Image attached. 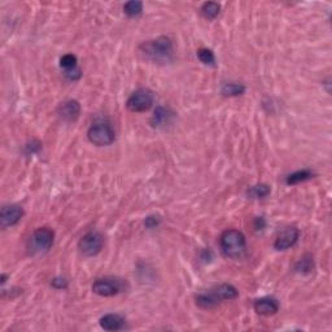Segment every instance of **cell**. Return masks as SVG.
Wrapping results in <instances>:
<instances>
[{
  "label": "cell",
  "instance_id": "cell-1",
  "mask_svg": "<svg viewBox=\"0 0 332 332\" xmlns=\"http://www.w3.org/2000/svg\"><path fill=\"white\" fill-rule=\"evenodd\" d=\"M139 51L144 57L158 64H168L173 60V43L168 37L144 42L139 46Z\"/></svg>",
  "mask_w": 332,
  "mask_h": 332
},
{
  "label": "cell",
  "instance_id": "cell-2",
  "mask_svg": "<svg viewBox=\"0 0 332 332\" xmlns=\"http://www.w3.org/2000/svg\"><path fill=\"white\" fill-rule=\"evenodd\" d=\"M239 296V292L233 285H219L206 293H200L196 296V305L201 309L216 308L219 302L234 300Z\"/></svg>",
  "mask_w": 332,
  "mask_h": 332
},
{
  "label": "cell",
  "instance_id": "cell-3",
  "mask_svg": "<svg viewBox=\"0 0 332 332\" xmlns=\"http://www.w3.org/2000/svg\"><path fill=\"white\" fill-rule=\"evenodd\" d=\"M219 245H221L223 254L229 258H234V260H239L247 252V240H245L244 234L234 229L226 230L221 235Z\"/></svg>",
  "mask_w": 332,
  "mask_h": 332
},
{
  "label": "cell",
  "instance_id": "cell-4",
  "mask_svg": "<svg viewBox=\"0 0 332 332\" xmlns=\"http://www.w3.org/2000/svg\"><path fill=\"white\" fill-rule=\"evenodd\" d=\"M53 239H55V233L51 229L41 227V229L35 230L33 235L30 237V239H29V254L35 256V254H42L48 252L53 245Z\"/></svg>",
  "mask_w": 332,
  "mask_h": 332
},
{
  "label": "cell",
  "instance_id": "cell-5",
  "mask_svg": "<svg viewBox=\"0 0 332 332\" xmlns=\"http://www.w3.org/2000/svg\"><path fill=\"white\" fill-rule=\"evenodd\" d=\"M87 138L91 143L97 147H104V145H110L113 143L116 139V133L108 122L99 121V122L91 125L87 131Z\"/></svg>",
  "mask_w": 332,
  "mask_h": 332
},
{
  "label": "cell",
  "instance_id": "cell-6",
  "mask_svg": "<svg viewBox=\"0 0 332 332\" xmlns=\"http://www.w3.org/2000/svg\"><path fill=\"white\" fill-rule=\"evenodd\" d=\"M153 93L148 89H139L135 93L131 94V96L127 99V108L131 112L141 113L145 112L153 105Z\"/></svg>",
  "mask_w": 332,
  "mask_h": 332
},
{
  "label": "cell",
  "instance_id": "cell-7",
  "mask_svg": "<svg viewBox=\"0 0 332 332\" xmlns=\"http://www.w3.org/2000/svg\"><path fill=\"white\" fill-rule=\"evenodd\" d=\"M104 239L97 231H90L83 237L79 240L78 248L85 256L94 257L100 253V250L103 249Z\"/></svg>",
  "mask_w": 332,
  "mask_h": 332
},
{
  "label": "cell",
  "instance_id": "cell-8",
  "mask_svg": "<svg viewBox=\"0 0 332 332\" xmlns=\"http://www.w3.org/2000/svg\"><path fill=\"white\" fill-rule=\"evenodd\" d=\"M93 291L94 293L103 296V297H110V296L118 294L122 291V283L117 279H112V278L97 279L96 282H94Z\"/></svg>",
  "mask_w": 332,
  "mask_h": 332
},
{
  "label": "cell",
  "instance_id": "cell-9",
  "mask_svg": "<svg viewBox=\"0 0 332 332\" xmlns=\"http://www.w3.org/2000/svg\"><path fill=\"white\" fill-rule=\"evenodd\" d=\"M298 237H300V231H298L297 227H285V230H282L281 233L278 234L274 248L277 250H285L288 248L293 247L294 244L297 243Z\"/></svg>",
  "mask_w": 332,
  "mask_h": 332
},
{
  "label": "cell",
  "instance_id": "cell-10",
  "mask_svg": "<svg viewBox=\"0 0 332 332\" xmlns=\"http://www.w3.org/2000/svg\"><path fill=\"white\" fill-rule=\"evenodd\" d=\"M24 216V209L20 205L12 204V205H5L1 209L0 213V223L3 229L12 227L20 222V219Z\"/></svg>",
  "mask_w": 332,
  "mask_h": 332
},
{
  "label": "cell",
  "instance_id": "cell-11",
  "mask_svg": "<svg viewBox=\"0 0 332 332\" xmlns=\"http://www.w3.org/2000/svg\"><path fill=\"white\" fill-rule=\"evenodd\" d=\"M57 113L64 121L72 122V121H76L81 114V105L77 100H68L60 105Z\"/></svg>",
  "mask_w": 332,
  "mask_h": 332
},
{
  "label": "cell",
  "instance_id": "cell-12",
  "mask_svg": "<svg viewBox=\"0 0 332 332\" xmlns=\"http://www.w3.org/2000/svg\"><path fill=\"white\" fill-rule=\"evenodd\" d=\"M254 310L257 312V314L270 317V315L277 314L279 310V304L273 297H262L254 302Z\"/></svg>",
  "mask_w": 332,
  "mask_h": 332
},
{
  "label": "cell",
  "instance_id": "cell-13",
  "mask_svg": "<svg viewBox=\"0 0 332 332\" xmlns=\"http://www.w3.org/2000/svg\"><path fill=\"white\" fill-rule=\"evenodd\" d=\"M100 326L105 331H120L124 329L125 319L120 314H105L100 318Z\"/></svg>",
  "mask_w": 332,
  "mask_h": 332
},
{
  "label": "cell",
  "instance_id": "cell-14",
  "mask_svg": "<svg viewBox=\"0 0 332 332\" xmlns=\"http://www.w3.org/2000/svg\"><path fill=\"white\" fill-rule=\"evenodd\" d=\"M173 117V113L170 110L164 108V106H158L157 109L154 110V114L152 117V125L153 126H165L166 124H169Z\"/></svg>",
  "mask_w": 332,
  "mask_h": 332
},
{
  "label": "cell",
  "instance_id": "cell-15",
  "mask_svg": "<svg viewBox=\"0 0 332 332\" xmlns=\"http://www.w3.org/2000/svg\"><path fill=\"white\" fill-rule=\"evenodd\" d=\"M313 171L308 170V169H304V170H297L289 174L285 179L287 185H297V183H301V182L309 181L310 178H313Z\"/></svg>",
  "mask_w": 332,
  "mask_h": 332
},
{
  "label": "cell",
  "instance_id": "cell-16",
  "mask_svg": "<svg viewBox=\"0 0 332 332\" xmlns=\"http://www.w3.org/2000/svg\"><path fill=\"white\" fill-rule=\"evenodd\" d=\"M221 93L225 96L234 97V96L243 95L245 93V87L240 83H225L221 89Z\"/></svg>",
  "mask_w": 332,
  "mask_h": 332
},
{
  "label": "cell",
  "instance_id": "cell-17",
  "mask_svg": "<svg viewBox=\"0 0 332 332\" xmlns=\"http://www.w3.org/2000/svg\"><path fill=\"white\" fill-rule=\"evenodd\" d=\"M219 10H221V5L214 1H206L201 7V13L206 20H214L219 14Z\"/></svg>",
  "mask_w": 332,
  "mask_h": 332
},
{
  "label": "cell",
  "instance_id": "cell-18",
  "mask_svg": "<svg viewBox=\"0 0 332 332\" xmlns=\"http://www.w3.org/2000/svg\"><path fill=\"white\" fill-rule=\"evenodd\" d=\"M270 187L267 185H256L252 186L249 190H248V196H250L252 199H264L267 195H270Z\"/></svg>",
  "mask_w": 332,
  "mask_h": 332
},
{
  "label": "cell",
  "instance_id": "cell-19",
  "mask_svg": "<svg viewBox=\"0 0 332 332\" xmlns=\"http://www.w3.org/2000/svg\"><path fill=\"white\" fill-rule=\"evenodd\" d=\"M124 10L129 17H137V16L142 14V12H143V3L138 1V0L127 1L124 5Z\"/></svg>",
  "mask_w": 332,
  "mask_h": 332
},
{
  "label": "cell",
  "instance_id": "cell-20",
  "mask_svg": "<svg viewBox=\"0 0 332 332\" xmlns=\"http://www.w3.org/2000/svg\"><path fill=\"white\" fill-rule=\"evenodd\" d=\"M77 62H78L77 56H74L73 53H66V55H64L61 58H60V66L64 69V72H65V70H72V69L78 68V66H77Z\"/></svg>",
  "mask_w": 332,
  "mask_h": 332
},
{
  "label": "cell",
  "instance_id": "cell-21",
  "mask_svg": "<svg viewBox=\"0 0 332 332\" xmlns=\"http://www.w3.org/2000/svg\"><path fill=\"white\" fill-rule=\"evenodd\" d=\"M197 57L205 65H214L216 64L214 53L210 49H208V48H200L199 51H197Z\"/></svg>",
  "mask_w": 332,
  "mask_h": 332
},
{
  "label": "cell",
  "instance_id": "cell-22",
  "mask_svg": "<svg viewBox=\"0 0 332 332\" xmlns=\"http://www.w3.org/2000/svg\"><path fill=\"white\" fill-rule=\"evenodd\" d=\"M313 258L312 257H304L302 260H300L296 265V270L300 273H310L313 270Z\"/></svg>",
  "mask_w": 332,
  "mask_h": 332
},
{
  "label": "cell",
  "instance_id": "cell-23",
  "mask_svg": "<svg viewBox=\"0 0 332 332\" xmlns=\"http://www.w3.org/2000/svg\"><path fill=\"white\" fill-rule=\"evenodd\" d=\"M160 222H161V218H160L158 216H149L145 218L144 225H145L147 229H154V227L160 225Z\"/></svg>",
  "mask_w": 332,
  "mask_h": 332
},
{
  "label": "cell",
  "instance_id": "cell-24",
  "mask_svg": "<svg viewBox=\"0 0 332 332\" xmlns=\"http://www.w3.org/2000/svg\"><path fill=\"white\" fill-rule=\"evenodd\" d=\"M64 76H65L69 81H78V79L81 78V76H82V73H81V69L76 68L72 69V70H65V72H64Z\"/></svg>",
  "mask_w": 332,
  "mask_h": 332
},
{
  "label": "cell",
  "instance_id": "cell-25",
  "mask_svg": "<svg viewBox=\"0 0 332 332\" xmlns=\"http://www.w3.org/2000/svg\"><path fill=\"white\" fill-rule=\"evenodd\" d=\"M51 285L56 289H65L68 287V281L64 278H55V279H52Z\"/></svg>",
  "mask_w": 332,
  "mask_h": 332
},
{
  "label": "cell",
  "instance_id": "cell-26",
  "mask_svg": "<svg viewBox=\"0 0 332 332\" xmlns=\"http://www.w3.org/2000/svg\"><path fill=\"white\" fill-rule=\"evenodd\" d=\"M39 151H41V143L33 142L31 144H28V145H26V153L28 154L37 153V152H39Z\"/></svg>",
  "mask_w": 332,
  "mask_h": 332
},
{
  "label": "cell",
  "instance_id": "cell-27",
  "mask_svg": "<svg viewBox=\"0 0 332 332\" xmlns=\"http://www.w3.org/2000/svg\"><path fill=\"white\" fill-rule=\"evenodd\" d=\"M256 227L257 230H262L265 227V219L262 218V217H258V218H256Z\"/></svg>",
  "mask_w": 332,
  "mask_h": 332
}]
</instances>
